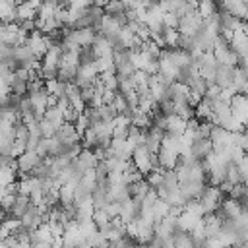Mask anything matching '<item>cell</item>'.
Returning a JSON list of instances; mask_svg holds the SVG:
<instances>
[{
    "label": "cell",
    "instance_id": "4316f807",
    "mask_svg": "<svg viewBox=\"0 0 248 248\" xmlns=\"http://www.w3.org/2000/svg\"><path fill=\"white\" fill-rule=\"evenodd\" d=\"M103 10L108 16H122L126 12V6L120 0H107V4L103 6Z\"/></svg>",
    "mask_w": 248,
    "mask_h": 248
},
{
    "label": "cell",
    "instance_id": "484cf974",
    "mask_svg": "<svg viewBox=\"0 0 248 248\" xmlns=\"http://www.w3.org/2000/svg\"><path fill=\"white\" fill-rule=\"evenodd\" d=\"M95 64H97L99 74H101V72H114V60H112V54L97 56V58H95ZM114 74H116V72H114Z\"/></svg>",
    "mask_w": 248,
    "mask_h": 248
},
{
    "label": "cell",
    "instance_id": "277c9868",
    "mask_svg": "<svg viewBox=\"0 0 248 248\" xmlns=\"http://www.w3.org/2000/svg\"><path fill=\"white\" fill-rule=\"evenodd\" d=\"M50 43H52V39H50L46 33L39 31V29H33L31 33H27V39H25V45L29 46L31 54H33L35 58H39V60H41V56L46 52V48L50 46Z\"/></svg>",
    "mask_w": 248,
    "mask_h": 248
},
{
    "label": "cell",
    "instance_id": "83f0119b",
    "mask_svg": "<svg viewBox=\"0 0 248 248\" xmlns=\"http://www.w3.org/2000/svg\"><path fill=\"white\" fill-rule=\"evenodd\" d=\"M37 126H39V134H41V138H50V136H54V132H56V128H54L48 120H45V118H41Z\"/></svg>",
    "mask_w": 248,
    "mask_h": 248
},
{
    "label": "cell",
    "instance_id": "ba28073f",
    "mask_svg": "<svg viewBox=\"0 0 248 248\" xmlns=\"http://www.w3.org/2000/svg\"><path fill=\"white\" fill-rule=\"evenodd\" d=\"M219 213L225 217V219H231V221H234L242 211H248V207L246 205H242L236 198H231V196H225L223 200H221V203H219Z\"/></svg>",
    "mask_w": 248,
    "mask_h": 248
},
{
    "label": "cell",
    "instance_id": "8992f818",
    "mask_svg": "<svg viewBox=\"0 0 248 248\" xmlns=\"http://www.w3.org/2000/svg\"><path fill=\"white\" fill-rule=\"evenodd\" d=\"M120 27H122V23H120L114 16H108V14H103L101 19L93 25V29H95L99 35H105V37H108L110 41L116 37V33L120 31Z\"/></svg>",
    "mask_w": 248,
    "mask_h": 248
},
{
    "label": "cell",
    "instance_id": "5b68a950",
    "mask_svg": "<svg viewBox=\"0 0 248 248\" xmlns=\"http://www.w3.org/2000/svg\"><path fill=\"white\" fill-rule=\"evenodd\" d=\"M225 198V194L219 190V186H213V184H205V188L202 190V194L198 196V202L202 203V207H203V211L205 213H209V211H215L217 207H219V203H221V200ZM203 213V215H205Z\"/></svg>",
    "mask_w": 248,
    "mask_h": 248
},
{
    "label": "cell",
    "instance_id": "8fae6325",
    "mask_svg": "<svg viewBox=\"0 0 248 248\" xmlns=\"http://www.w3.org/2000/svg\"><path fill=\"white\" fill-rule=\"evenodd\" d=\"M27 97H29V105H31L33 114L41 120L43 114H45V110H46V107H48V95L45 93V89H41V91L27 93Z\"/></svg>",
    "mask_w": 248,
    "mask_h": 248
},
{
    "label": "cell",
    "instance_id": "ffe728a7",
    "mask_svg": "<svg viewBox=\"0 0 248 248\" xmlns=\"http://www.w3.org/2000/svg\"><path fill=\"white\" fill-rule=\"evenodd\" d=\"M198 219H200V217H196L194 213L182 209V211L176 215V229H178V231H188V232H190Z\"/></svg>",
    "mask_w": 248,
    "mask_h": 248
},
{
    "label": "cell",
    "instance_id": "6da1fadb",
    "mask_svg": "<svg viewBox=\"0 0 248 248\" xmlns=\"http://www.w3.org/2000/svg\"><path fill=\"white\" fill-rule=\"evenodd\" d=\"M211 52H213L215 62L221 64V66H236V64H238V56L231 50L229 43L223 41L219 35H217L215 41L211 43Z\"/></svg>",
    "mask_w": 248,
    "mask_h": 248
},
{
    "label": "cell",
    "instance_id": "e0dca14e",
    "mask_svg": "<svg viewBox=\"0 0 248 248\" xmlns=\"http://www.w3.org/2000/svg\"><path fill=\"white\" fill-rule=\"evenodd\" d=\"M215 83L219 87H232V66H221V64H217Z\"/></svg>",
    "mask_w": 248,
    "mask_h": 248
},
{
    "label": "cell",
    "instance_id": "30bf717a",
    "mask_svg": "<svg viewBox=\"0 0 248 248\" xmlns=\"http://www.w3.org/2000/svg\"><path fill=\"white\" fill-rule=\"evenodd\" d=\"M54 138H56L62 145L79 143V134H78V130L74 128L72 122H64V124H60V126L56 128V132H54Z\"/></svg>",
    "mask_w": 248,
    "mask_h": 248
},
{
    "label": "cell",
    "instance_id": "9a60e30c",
    "mask_svg": "<svg viewBox=\"0 0 248 248\" xmlns=\"http://www.w3.org/2000/svg\"><path fill=\"white\" fill-rule=\"evenodd\" d=\"M190 151H192L194 159L202 161L207 153H211V151H213V145H211L209 138H196V140L192 141V145H190Z\"/></svg>",
    "mask_w": 248,
    "mask_h": 248
},
{
    "label": "cell",
    "instance_id": "d4e9b609",
    "mask_svg": "<svg viewBox=\"0 0 248 248\" xmlns=\"http://www.w3.org/2000/svg\"><path fill=\"white\" fill-rule=\"evenodd\" d=\"M110 105H112V108H114V112H116V114H122V112L130 114V107H128V103H126V99H124V95H122L120 91H116V93H114V97H112Z\"/></svg>",
    "mask_w": 248,
    "mask_h": 248
},
{
    "label": "cell",
    "instance_id": "7a4b0ae2",
    "mask_svg": "<svg viewBox=\"0 0 248 248\" xmlns=\"http://www.w3.org/2000/svg\"><path fill=\"white\" fill-rule=\"evenodd\" d=\"M132 165L145 176L153 167H157V157L155 153H149L145 145H136L134 151H132V157H130Z\"/></svg>",
    "mask_w": 248,
    "mask_h": 248
},
{
    "label": "cell",
    "instance_id": "5bb4252c",
    "mask_svg": "<svg viewBox=\"0 0 248 248\" xmlns=\"http://www.w3.org/2000/svg\"><path fill=\"white\" fill-rule=\"evenodd\" d=\"M19 221H21V227H23L25 231H33V229L43 221V215H41V211L31 203V205L25 209V213L19 217Z\"/></svg>",
    "mask_w": 248,
    "mask_h": 248
},
{
    "label": "cell",
    "instance_id": "603a6c76",
    "mask_svg": "<svg viewBox=\"0 0 248 248\" xmlns=\"http://www.w3.org/2000/svg\"><path fill=\"white\" fill-rule=\"evenodd\" d=\"M43 118L45 120H48L54 128H58L60 124H64L66 120H64V114H62V110L56 107V105H52V107H46V110H45V114H43Z\"/></svg>",
    "mask_w": 248,
    "mask_h": 248
},
{
    "label": "cell",
    "instance_id": "2e32d148",
    "mask_svg": "<svg viewBox=\"0 0 248 248\" xmlns=\"http://www.w3.org/2000/svg\"><path fill=\"white\" fill-rule=\"evenodd\" d=\"M186 128V120L174 112L165 114V132H172V134H182Z\"/></svg>",
    "mask_w": 248,
    "mask_h": 248
},
{
    "label": "cell",
    "instance_id": "f546056e",
    "mask_svg": "<svg viewBox=\"0 0 248 248\" xmlns=\"http://www.w3.org/2000/svg\"><path fill=\"white\" fill-rule=\"evenodd\" d=\"M10 4H14V6H17V4H21V2H25V0H8Z\"/></svg>",
    "mask_w": 248,
    "mask_h": 248
},
{
    "label": "cell",
    "instance_id": "7402d4cb",
    "mask_svg": "<svg viewBox=\"0 0 248 248\" xmlns=\"http://www.w3.org/2000/svg\"><path fill=\"white\" fill-rule=\"evenodd\" d=\"M196 12L202 16V19H207L217 14V0H198Z\"/></svg>",
    "mask_w": 248,
    "mask_h": 248
},
{
    "label": "cell",
    "instance_id": "52a82bcc",
    "mask_svg": "<svg viewBox=\"0 0 248 248\" xmlns=\"http://www.w3.org/2000/svg\"><path fill=\"white\" fill-rule=\"evenodd\" d=\"M229 46L231 50L238 56V60H244L246 54H248V37H246V25L244 27H238L232 31V37L229 41Z\"/></svg>",
    "mask_w": 248,
    "mask_h": 248
},
{
    "label": "cell",
    "instance_id": "cb8c5ba5",
    "mask_svg": "<svg viewBox=\"0 0 248 248\" xmlns=\"http://www.w3.org/2000/svg\"><path fill=\"white\" fill-rule=\"evenodd\" d=\"M172 246H178V248H192L196 246L194 244V238L188 231H176L172 234Z\"/></svg>",
    "mask_w": 248,
    "mask_h": 248
},
{
    "label": "cell",
    "instance_id": "3957f363",
    "mask_svg": "<svg viewBox=\"0 0 248 248\" xmlns=\"http://www.w3.org/2000/svg\"><path fill=\"white\" fill-rule=\"evenodd\" d=\"M41 161H43V157L35 149H25L21 155L16 157V172L19 176L33 174V170L41 165Z\"/></svg>",
    "mask_w": 248,
    "mask_h": 248
},
{
    "label": "cell",
    "instance_id": "44dd1931",
    "mask_svg": "<svg viewBox=\"0 0 248 248\" xmlns=\"http://www.w3.org/2000/svg\"><path fill=\"white\" fill-rule=\"evenodd\" d=\"M194 116H196L198 120H209V122H211V116H213L211 101H207L205 97H202V101L194 107Z\"/></svg>",
    "mask_w": 248,
    "mask_h": 248
},
{
    "label": "cell",
    "instance_id": "d6986e66",
    "mask_svg": "<svg viewBox=\"0 0 248 248\" xmlns=\"http://www.w3.org/2000/svg\"><path fill=\"white\" fill-rule=\"evenodd\" d=\"M161 39H163L165 48H174V46H178L180 33H178L176 27H163L161 29Z\"/></svg>",
    "mask_w": 248,
    "mask_h": 248
},
{
    "label": "cell",
    "instance_id": "9c48e42d",
    "mask_svg": "<svg viewBox=\"0 0 248 248\" xmlns=\"http://www.w3.org/2000/svg\"><path fill=\"white\" fill-rule=\"evenodd\" d=\"M229 107H231V112L232 116L246 126V118H248V101H246V95L244 93H234L232 99L229 101Z\"/></svg>",
    "mask_w": 248,
    "mask_h": 248
},
{
    "label": "cell",
    "instance_id": "f1b7e54d",
    "mask_svg": "<svg viewBox=\"0 0 248 248\" xmlns=\"http://www.w3.org/2000/svg\"><path fill=\"white\" fill-rule=\"evenodd\" d=\"M163 27H178V16L172 10L163 12Z\"/></svg>",
    "mask_w": 248,
    "mask_h": 248
},
{
    "label": "cell",
    "instance_id": "ac0fdd59",
    "mask_svg": "<svg viewBox=\"0 0 248 248\" xmlns=\"http://www.w3.org/2000/svg\"><path fill=\"white\" fill-rule=\"evenodd\" d=\"M31 205V200H29V196L27 194H16V200H14V203H12V207H10V215H14V217H21L23 213H25V209Z\"/></svg>",
    "mask_w": 248,
    "mask_h": 248
},
{
    "label": "cell",
    "instance_id": "7c38bea8",
    "mask_svg": "<svg viewBox=\"0 0 248 248\" xmlns=\"http://www.w3.org/2000/svg\"><path fill=\"white\" fill-rule=\"evenodd\" d=\"M89 46H91L95 58H97V56H105V54H112V50H114V43H112L108 37L99 35V33L95 35V39H93V43H91Z\"/></svg>",
    "mask_w": 248,
    "mask_h": 248
},
{
    "label": "cell",
    "instance_id": "4fadbf2b",
    "mask_svg": "<svg viewBox=\"0 0 248 248\" xmlns=\"http://www.w3.org/2000/svg\"><path fill=\"white\" fill-rule=\"evenodd\" d=\"M155 157H157V167H161L165 170L174 169L176 163H178V153L176 151H170V149H165V147H159L157 153H155Z\"/></svg>",
    "mask_w": 248,
    "mask_h": 248
}]
</instances>
